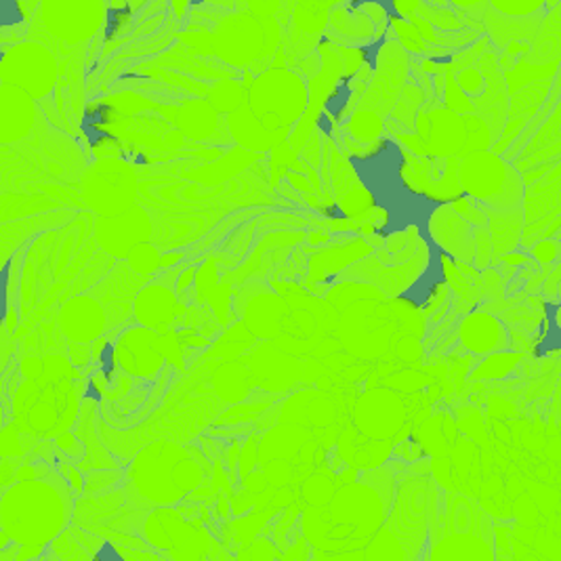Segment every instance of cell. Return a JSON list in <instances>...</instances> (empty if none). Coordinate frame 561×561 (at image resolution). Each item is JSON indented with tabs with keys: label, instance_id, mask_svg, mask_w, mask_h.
Instances as JSON below:
<instances>
[{
	"label": "cell",
	"instance_id": "obj_7",
	"mask_svg": "<svg viewBox=\"0 0 561 561\" xmlns=\"http://www.w3.org/2000/svg\"><path fill=\"white\" fill-rule=\"evenodd\" d=\"M547 2L535 13L528 15H510L499 11L492 2L488 4L484 13L485 36L492 43V49L505 53L515 45H533L536 34L545 22Z\"/></svg>",
	"mask_w": 561,
	"mask_h": 561
},
{
	"label": "cell",
	"instance_id": "obj_6",
	"mask_svg": "<svg viewBox=\"0 0 561 561\" xmlns=\"http://www.w3.org/2000/svg\"><path fill=\"white\" fill-rule=\"evenodd\" d=\"M457 332L462 352L478 359L511 352L510 331L499 316H492L482 309L462 316Z\"/></svg>",
	"mask_w": 561,
	"mask_h": 561
},
{
	"label": "cell",
	"instance_id": "obj_20",
	"mask_svg": "<svg viewBox=\"0 0 561 561\" xmlns=\"http://www.w3.org/2000/svg\"><path fill=\"white\" fill-rule=\"evenodd\" d=\"M558 301H561V284H560V299Z\"/></svg>",
	"mask_w": 561,
	"mask_h": 561
},
{
	"label": "cell",
	"instance_id": "obj_19",
	"mask_svg": "<svg viewBox=\"0 0 561 561\" xmlns=\"http://www.w3.org/2000/svg\"><path fill=\"white\" fill-rule=\"evenodd\" d=\"M528 253L540 267H556L561 261V242L556 238H545L535 244Z\"/></svg>",
	"mask_w": 561,
	"mask_h": 561
},
{
	"label": "cell",
	"instance_id": "obj_5",
	"mask_svg": "<svg viewBox=\"0 0 561 561\" xmlns=\"http://www.w3.org/2000/svg\"><path fill=\"white\" fill-rule=\"evenodd\" d=\"M11 70L15 72V78L9 84L26 89L34 98H43L51 91L57 72L51 53L38 45H22L15 47L13 53H4L2 72Z\"/></svg>",
	"mask_w": 561,
	"mask_h": 561
},
{
	"label": "cell",
	"instance_id": "obj_13",
	"mask_svg": "<svg viewBox=\"0 0 561 561\" xmlns=\"http://www.w3.org/2000/svg\"><path fill=\"white\" fill-rule=\"evenodd\" d=\"M524 354L517 352H505V354H496V356L484 357L480 359V364L473 368V373L469 375L471 381H507L510 377L515 375L517 366L522 364Z\"/></svg>",
	"mask_w": 561,
	"mask_h": 561
},
{
	"label": "cell",
	"instance_id": "obj_12",
	"mask_svg": "<svg viewBox=\"0 0 561 561\" xmlns=\"http://www.w3.org/2000/svg\"><path fill=\"white\" fill-rule=\"evenodd\" d=\"M146 295L152 299L153 307L135 304L133 316H137L139 322L146 327H160L164 322H171L178 304L173 290H167L164 286H148Z\"/></svg>",
	"mask_w": 561,
	"mask_h": 561
},
{
	"label": "cell",
	"instance_id": "obj_8",
	"mask_svg": "<svg viewBox=\"0 0 561 561\" xmlns=\"http://www.w3.org/2000/svg\"><path fill=\"white\" fill-rule=\"evenodd\" d=\"M103 307L91 297H78L61 311V329L70 341L78 345H89L105 331Z\"/></svg>",
	"mask_w": 561,
	"mask_h": 561
},
{
	"label": "cell",
	"instance_id": "obj_15",
	"mask_svg": "<svg viewBox=\"0 0 561 561\" xmlns=\"http://www.w3.org/2000/svg\"><path fill=\"white\" fill-rule=\"evenodd\" d=\"M53 560L57 561H93L87 547L78 540L75 533H64L59 538H55L49 549Z\"/></svg>",
	"mask_w": 561,
	"mask_h": 561
},
{
	"label": "cell",
	"instance_id": "obj_4",
	"mask_svg": "<svg viewBox=\"0 0 561 561\" xmlns=\"http://www.w3.org/2000/svg\"><path fill=\"white\" fill-rule=\"evenodd\" d=\"M549 307L542 295L528 297L522 304L511 306L499 318L510 331L511 350L524 356H535L549 336Z\"/></svg>",
	"mask_w": 561,
	"mask_h": 561
},
{
	"label": "cell",
	"instance_id": "obj_11",
	"mask_svg": "<svg viewBox=\"0 0 561 561\" xmlns=\"http://www.w3.org/2000/svg\"><path fill=\"white\" fill-rule=\"evenodd\" d=\"M561 187L553 181L540 179L526 187L524 198V215L526 226H533L536 221H542L547 217H553L561 213Z\"/></svg>",
	"mask_w": 561,
	"mask_h": 561
},
{
	"label": "cell",
	"instance_id": "obj_2",
	"mask_svg": "<svg viewBox=\"0 0 561 561\" xmlns=\"http://www.w3.org/2000/svg\"><path fill=\"white\" fill-rule=\"evenodd\" d=\"M478 68L482 70L485 78V91L482 98L471 100V107L476 116L484 123L490 133V144L496 146L505 128L510 125L511 93L507 75L499 64V51L490 49L484 57L478 61Z\"/></svg>",
	"mask_w": 561,
	"mask_h": 561
},
{
	"label": "cell",
	"instance_id": "obj_9",
	"mask_svg": "<svg viewBox=\"0 0 561 561\" xmlns=\"http://www.w3.org/2000/svg\"><path fill=\"white\" fill-rule=\"evenodd\" d=\"M485 217H488V231H490V238H492V244H494L496 261L503 259V256L519 253L522 251V240H524V230H526L524 206L510 208V210L485 208Z\"/></svg>",
	"mask_w": 561,
	"mask_h": 561
},
{
	"label": "cell",
	"instance_id": "obj_16",
	"mask_svg": "<svg viewBox=\"0 0 561 561\" xmlns=\"http://www.w3.org/2000/svg\"><path fill=\"white\" fill-rule=\"evenodd\" d=\"M453 78H455V84L459 87L460 93H462L469 102L484 95L485 78L478 66L467 68V70H462V72H457V75H453Z\"/></svg>",
	"mask_w": 561,
	"mask_h": 561
},
{
	"label": "cell",
	"instance_id": "obj_14",
	"mask_svg": "<svg viewBox=\"0 0 561 561\" xmlns=\"http://www.w3.org/2000/svg\"><path fill=\"white\" fill-rule=\"evenodd\" d=\"M561 141V102L558 103V107L553 110V114L549 116V121L542 125V128L536 133L535 139L526 146V150L522 152V156L517 160H524V158H533L536 153L545 152L549 150L551 146L560 144Z\"/></svg>",
	"mask_w": 561,
	"mask_h": 561
},
{
	"label": "cell",
	"instance_id": "obj_17",
	"mask_svg": "<svg viewBox=\"0 0 561 561\" xmlns=\"http://www.w3.org/2000/svg\"><path fill=\"white\" fill-rule=\"evenodd\" d=\"M476 236V259H473V270L484 274L485 270H490L496 261V253H494V244L490 238L488 228H480L473 231Z\"/></svg>",
	"mask_w": 561,
	"mask_h": 561
},
{
	"label": "cell",
	"instance_id": "obj_3",
	"mask_svg": "<svg viewBox=\"0 0 561 561\" xmlns=\"http://www.w3.org/2000/svg\"><path fill=\"white\" fill-rule=\"evenodd\" d=\"M473 226L460 215L453 203L435 206L427 217V233L442 253L455 263L473 265L476 259V236Z\"/></svg>",
	"mask_w": 561,
	"mask_h": 561
},
{
	"label": "cell",
	"instance_id": "obj_10",
	"mask_svg": "<svg viewBox=\"0 0 561 561\" xmlns=\"http://www.w3.org/2000/svg\"><path fill=\"white\" fill-rule=\"evenodd\" d=\"M558 61L561 64V2H547L545 22L538 30L524 64L536 68Z\"/></svg>",
	"mask_w": 561,
	"mask_h": 561
},
{
	"label": "cell",
	"instance_id": "obj_1",
	"mask_svg": "<svg viewBox=\"0 0 561 561\" xmlns=\"http://www.w3.org/2000/svg\"><path fill=\"white\" fill-rule=\"evenodd\" d=\"M459 187L467 198L485 208L510 210L524 206L526 181L503 156L482 150L469 153L457 171Z\"/></svg>",
	"mask_w": 561,
	"mask_h": 561
},
{
	"label": "cell",
	"instance_id": "obj_18",
	"mask_svg": "<svg viewBox=\"0 0 561 561\" xmlns=\"http://www.w3.org/2000/svg\"><path fill=\"white\" fill-rule=\"evenodd\" d=\"M356 118L359 123H364V125L362 127L350 125V128H352V135H356V139H359V141H370V139H375L377 135L383 133L385 125L379 114H375L370 110H359Z\"/></svg>",
	"mask_w": 561,
	"mask_h": 561
}]
</instances>
